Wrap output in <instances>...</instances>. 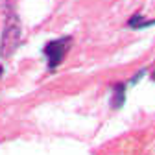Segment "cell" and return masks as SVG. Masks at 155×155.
<instances>
[{
  "instance_id": "6da1fadb",
  "label": "cell",
  "mask_w": 155,
  "mask_h": 155,
  "mask_svg": "<svg viewBox=\"0 0 155 155\" xmlns=\"http://www.w3.org/2000/svg\"><path fill=\"white\" fill-rule=\"evenodd\" d=\"M68 43H70V39L65 37V39H57V41H52V43L46 45L45 54H46V57H48L50 68L57 67V65L63 61V57H65V54H67V50H68Z\"/></svg>"
},
{
  "instance_id": "7a4b0ae2",
  "label": "cell",
  "mask_w": 155,
  "mask_h": 155,
  "mask_svg": "<svg viewBox=\"0 0 155 155\" xmlns=\"http://www.w3.org/2000/svg\"><path fill=\"white\" fill-rule=\"evenodd\" d=\"M129 24L131 26H148L151 22H144V21H140V15H135V18H133V21H129Z\"/></svg>"
}]
</instances>
